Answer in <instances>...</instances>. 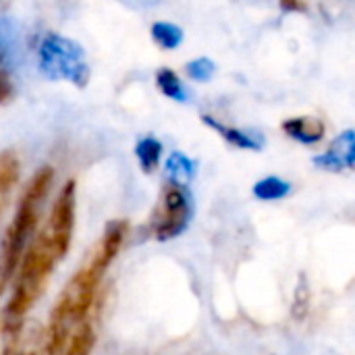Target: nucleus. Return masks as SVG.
Wrapping results in <instances>:
<instances>
[{
    "mask_svg": "<svg viewBox=\"0 0 355 355\" xmlns=\"http://www.w3.org/2000/svg\"><path fill=\"white\" fill-rule=\"evenodd\" d=\"M168 171L173 173V179L171 181H179V175L183 177H191V171H193V164L189 158H185L183 154H173L168 158Z\"/></svg>",
    "mask_w": 355,
    "mask_h": 355,
    "instance_id": "nucleus-16",
    "label": "nucleus"
},
{
    "mask_svg": "<svg viewBox=\"0 0 355 355\" xmlns=\"http://www.w3.org/2000/svg\"><path fill=\"white\" fill-rule=\"evenodd\" d=\"M152 37L154 42L164 48V50H175L181 42H183V31L181 27L166 23V21H158L152 25Z\"/></svg>",
    "mask_w": 355,
    "mask_h": 355,
    "instance_id": "nucleus-13",
    "label": "nucleus"
},
{
    "mask_svg": "<svg viewBox=\"0 0 355 355\" xmlns=\"http://www.w3.org/2000/svg\"><path fill=\"white\" fill-rule=\"evenodd\" d=\"M316 166L339 173L343 168H354L355 166V131L347 129L343 131L333 144L331 148L322 154L314 158Z\"/></svg>",
    "mask_w": 355,
    "mask_h": 355,
    "instance_id": "nucleus-6",
    "label": "nucleus"
},
{
    "mask_svg": "<svg viewBox=\"0 0 355 355\" xmlns=\"http://www.w3.org/2000/svg\"><path fill=\"white\" fill-rule=\"evenodd\" d=\"M156 83L160 87V92L166 96V98H173L177 102H185L187 100V94H185V87L179 79V75L173 71V69H160L156 73Z\"/></svg>",
    "mask_w": 355,
    "mask_h": 355,
    "instance_id": "nucleus-14",
    "label": "nucleus"
},
{
    "mask_svg": "<svg viewBox=\"0 0 355 355\" xmlns=\"http://www.w3.org/2000/svg\"><path fill=\"white\" fill-rule=\"evenodd\" d=\"M96 345V329L94 322L87 318L69 339V343L64 345L60 355H89Z\"/></svg>",
    "mask_w": 355,
    "mask_h": 355,
    "instance_id": "nucleus-10",
    "label": "nucleus"
},
{
    "mask_svg": "<svg viewBox=\"0 0 355 355\" xmlns=\"http://www.w3.org/2000/svg\"><path fill=\"white\" fill-rule=\"evenodd\" d=\"M4 355H35V352L29 349V347H21L19 345V339H15V341H6Z\"/></svg>",
    "mask_w": 355,
    "mask_h": 355,
    "instance_id": "nucleus-18",
    "label": "nucleus"
},
{
    "mask_svg": "<svg viewBox=\"0 0 355 355\" xmlns=\"http://www.w3.org/2000/svg\"><path fill=\"white\" fill-rule=\"evenodd\" d=\"M191 220V198L183 183L168 181L160 191V200L154 208L150 231L158 241L177 239Z\"/></svg>",
    "mask_w": 355,
    "mask_h": 355,
    "instance_id": "nucleus-4",
    "label": "nucleus"
},
{
    "mask_svg": "<svg viewBox=\"0 0 355 355\" xmlns=\"http://www.w3.org/2000/svg\"><path fill=\"white\" fill-rule=\"evenodd\" d=\"M54 181V171L50 166H42L25 187L17 212L6 227L0 241V295L6 291L10 281L15 279L19 264L35 237V229L40 223V214L44 210V202L50 193Z\"/></svg>",
    "mask_w": 355,
    "mask_h": 355,
    "instance_id": "nucleus-3",
    "label": "nucleus"
},
{
    "mask_svg": "<svg viewBox=\"0 0 355 355\" xmlns=\"http://www.w3.org/2000/svg\"><path fill=\"white\" fill-rule=\"evenodd\" d=\"M10 2H12V0H0V15L10 6Z\"/></svg>",
    "mask_w": 355,
    "mask_h": 355,
    "instance_id": "nucleus-20",
    "label": "nucleus"
},
{
    "mask_svg": "<svg viewBox=\"0 0 355 355\" xmlns=\"http://www.w3.org/2000/svg\"><path fill=\"white\" fill-rule=\"evenodd\" d=\"M129 233L127 220H110L89 254L87 262L71 277L67 287L60 291L48 320L46 337H44V355H60L71 335L89 318L94 308L98 287L119 256Z\"/></svg>",
    "mask_w": 355,
    "mask_h": 355,
    "instance_id": "nucleus-2",
    "label": "nucleus"
},
{
    "mask_svg": "<svg viewBox=\"0 0 355 355\" xmlns=\"http://www.w3.org/2000/svg\"><path fill=\"white\" fill-rule=\"evenodd\" d=\"M17 181H19V160L12 152H2L0 154V220L10 202Z\"/></svg>",
    "mask_w": 355,
    "mask_h": 355,
    "instance_id": "nucleus-8",
    "label": "nucleus"
},
{
    "mask_svg": "<svg viewBox=\"0 0 355 355\" xmlns=\"http://www.w3.org/2000/svg\"><path fill=\"white\" fill-rule=\"evenodd\" d=\"M135 154L139 160V166L144 173H154L160 164V156H162V144L156 137H144L137 146H135Z\"/></svg>",
    "mask_w": 355,
    "mask_h": 355,
    "instance_id": "nucleus-11",
    "label": "nucleus"
},
{
    "mask_svg": "<svg viewBox=\"0 0 355 355\" xmlns=\"http://www.w3.org/2000/svg\"><path fill=\"white\" fill-rule=\"evenodd\" d=\"M281 8L283 10H304V2L300 0H281Z\"/></svg>",
    "mask_w": 355,
    "mask_h": 355,
    "instance_id": "nucleus-19",
    "label": "nucleus"
},
{
    "mask_svg": "<svg viewBox=\"0 0 355 355\" xmlns=\"http://www.w3.org/2000/svg\"><path fill=\"white\" fill-rule=\"evenodd\" d=\"M291 185L287 181H283L281 177H264L254 185V196L258 200L264 202H272V200H281L289 193Z\"/></svg>",
    "mask_w": 355,
    "mask_h": 355,
    "instance_id": "nucleus-12",
    "label": "nucleus"
},
{
    "mask_svg": "<svg viewBox=\"0 0 355 355\" xmlns=\"http://www.w3.org/2000/svg\"><path fill=\"white\" fill-rule=\"evenodd\" d=\"M40 64L50 79H69L79 87L85 85L89 79V69L83 60L81 46L56 33L46 35V40L42 42Z\"/></svg>",
    "mask_w": 355,
    "mask_h": 355,
    "instance_id": "nucleus-5",
    "label": "nucleus"
},
{
    "mask_svg": "<svg viewBox=\"0 0 355 355\" xmlns=\"http://www.w3.org/2000/svg\"><path fill=\"white\" fill-rule=\"evenodd\" d=\"M10 96H12V83L6 77V73L0 71V104H4L6 100H10Z\"/></svg>",
    "mask_w": 355,
    "mask_h": 355,
    "instance_id": "nucleus-17",
    "label": "nucleus"
},
{
    "mask_svg": "<svg viewBox=\"0 0 355 355\" xmlns=\"http://www.w3.org/2000/svg\"><path fill=\"white\" fill-rule=\"evenodd\" d=\"M216 73V64L210 58H196L187 64V75L193 81H208Z\"/></svg>",
    "mask_w": 355,
    "mask_h": 355,
    "instance_id": "nucleus-15",
    "label": "nucleus"
},
{
    "mask_svg": "<svg viewBox=\"0 0 355 355\" xmlns=\"http://www.w3.org/2000/svg\"><path fill=\"white\" fill-rule=\"evenodd\" d=\"M2 56H4V44H2V40H0V60H2Z\"/></svg>",
    "mask_w": 355,
    "mask_h": 355,
    "instance_id": "nucleus-21",
    "label": "nucleus"
},
{
    "mask_svg": "<svg viewBox=\"0 0 355 355\" xmlns=\"http://www.w3.org/2000/svg\"><path fill=\"white\" fill-rule=\"evenodd\" d=\"M204 123H208L212 129H216L229 144H233L235 148H241V150H260L262 146V139L243 131V129H237V127H229V125H223L210 116H204Z\"/></svg>",
    "mask_w": 355,
    "mask_h": 355,
    "instance_id": "nucleus-9",
    "label": "nucleus"
},
{
    "mask_svg": "<svg viewBox=\"0 0 355 355\" xmlns=\"http://www.w3.org/2000/svg\"><path fill=\"white\" fill-rule=\"evenodd\" d=\"M283 131L300 144H318L324 137V123L316 116H295L283 123Z\"/></svg>",
    "mask_w": 355,
    "mask_h": 355,
    "instance_id": "nucleus-7",
    "label": "nucleus"
},
{
    "mask_svg": "<svg viewBox=\"0 0 355 355\" xmlns=\"http://www.w3.org/2000/svg\"><path fill=\"white\" fill-rule=\"evenodd\" d=\"M75 231V181H67L58 191L50 216L27 248L15 279V287L4 312L6 341L21 337L23 318L42 297L54 268L69 254Z\"/></svg>",
    "mask_w": 355,
    "mask_h": 355,
    "instance_id": "nucleus-1",
    "label": "nucleus"
}]
</instances>
